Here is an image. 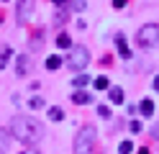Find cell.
Listing matches in <instances>:
<instances>
[{
  "label": "cell",
  "instance_id": "1",
  "mask_svg": "<svg viewBox=\"0 0 159 154\" xmlns=\"http://www.w3.org/2000/svg\"><path fill=\"white\" fill-rule=\"evenodd\" d=\"M11 133H13V139H18L21 144H36V141H41L44 136V123L34 118V116H26V113H21V116H13L11 121Z\"/></svg>",
  "mask_w": 159,
  "mask_h": 154
},
{
  "label": "cell",
  "instance_id": "2",
  "mask_svg": "<svg viewBox=\"0 0 159 154\" xmlns=\"http://www.w3.org/2000/svg\"><path fill=\"white\" fill-rule=\"evenodd\" d=\"M95 152V128L82 126L75 136V154H93Z\"/></svg>",
  "mask_w": 159,
  "mask_h": 154
},
{
  "label": "cell",
  "instance_id": "3",
  "mask_svg": "<svg viewBox=\"0 0 159 154\" xmlns=\"http://www.w3.org/2000/svg\"><path fill=\"white\" fill-rule=\"evenodd\" d=\"M157 41H159V26L157 23H146V26L139 28V34H136V44L139 46L152 49V46H157Z\"/></svg>",
  "mask_w": 159,
  "mask_h": 154
},
{
  "label": "cell",
  "instance_id": "4",
  "mask_svg": "<svg viewBox=\"0 0 159 154\" xmlns=\"http://www.w3.org/2000/svg\"><path fill=\"white\" fill-rule=\"evenodd\" d=\"M67 64H69V69L82 72L87 64H90V51H87L85 46H72V51H69V57H67Z\"/></svg>",
  "mask_w": 159,
  "mask_h": 154
},
{
  "label": "cell",
  "instance_id": "5",
  "mask_svg": "<svg viewBox=\"0 0 159 154\" xmlns=\"http://www.w3.org/2000/svg\"><path fill=\"white\" fill-rule=\"evenodd\" d=\"M34 3H36V0H18V3H16V21H18V23H26V21L31 18Z\"/></svg>",
  "mask_w": 159,
  "mask_h": 154
},
{
  "label": "cell",
  "instance_id": "6",
  "mask_svg": "<svg viewBox=\"0 0 159 154\" xmlns=\"http://www.w3.org/2000/svg\"><path fill=\"white\" fill-rule=\"evenodd\" d=\"M28 69H31V57H28V54H21V57L16 59V75H18V77H26Z\"/></svg>",
  "mask_w": 159,
  "mask_h": 154
},
{
  "label": "cell",
  "instance_id": "7",
  "mask_svg": "<svg viewBox=\"0 0 159 154\" xmlns=\"http://www.w3.org/2000/svg\"><path fill=\"white\" fill-rule=\"evenodd\" d=\"M116 49H118V54H121L123 59H131V57H134V51L128 49L126 36H123V34H116Z\"/></svg>",
  "mask_w": 159,
  "mask_h": 154
},
{
  "label": "cell",
  "instance_id": "8",
  "mask_svg": "<svg viewBox=\"0 0 159 154\" xmlns=\"http://www.w3.org/2000/svg\"><path fill=\"white\" fill-rule=\"evenodd\" d=\"M69 100H72V103H77V105H87V103H93V95L77 87V90L72 92V95H69Z\"/></svg>",
  "mask_w": 159,
  "mask_h": 154
},
{
  "label": "cell",
  "instance_id": "9",
  "mask_svg": "<svg viewBox=\"0 0 159 154\" xmlns=\"http://www.w3.org/2000/svg\"><path fill=\"white\" fill-rule=\"evenodd\" d=\"M11 141H13L11 128H0V154H5L8 149H11Z\"/></svg>",
  "mask_w": 159,
  "mask_h": 154
},
{
  "label": "cell",
  "instance_id": "10",
  "mask_svg": "<svg viewBox=\"0 0 159 154\" xmlns=\"http://www.w3.org/2000/svg\"><path fill=\"white\" fill-rule=\"evenodd\" d=\"M139 113L149 118V116H152V113H154V103L149 100V98H144V100H141V105H139Z\"/></svg>",
  "mask_w": 159,
  "mask_h": 154
},
{
  "label": "cell",
  "instance_id": "11",
  "mask_svg": "<svg viewBox=\"0 0 159 154\" xmlns=\"http://www.w3.org/2000/svg\"><path fill=\"white\" fill-rule=\"evenodd\" d=\"M59 67H62V57H57V54H52V57L46 59V69H49V72H57Z\"/></svg>",
  "mask_w": 159,
  "mask_h": 154
},
{
  "label": "cell",
  "instance_id": "12",
  "mask_svg": "<svg viewBox=\"0 0 159 154\" xmlns=\"http://www.w3.org/2000/svg\"><path fill=\"white\" fill-rule=\"evenodd\" d=\"M108 98H111V103L118 105V103H123V90L121 87H111V90H108Z\"/></svg>",
  "mask_w": 159,
  "mask_h": 154
},
{
  "label": "cell",
  "instance_id": "13",
  "mask_svg": "<svg viewBox=\"0 0 159 154\" xmlns=\"http://www.w3.org/2000/svg\"><path fill=\"white\" fill-rule=\"evenodd\" d=\"M67 16H69V10H67L64 5H59V10H57V16H54V26H62L64 21H67Z\"/></svg>",
  "mask_w": 159,
  "mask_h": 154
},
{
  "label": "cell",
  "instance_id": "14",
  "mask_svg": "<svg viewBox=\"0 0 159 154\" xmlns=\"http://www.w3.org/2000/svg\"><path fill=\"white\" fill-rule=\"evenodd\" d=\"M57 46L59 49H72V39H69V34H59L57 36Z\"/></svg>",
  "mask_w": 159,
  "mask_h": 154
},
{
  "label": "cell",
  "instance_id": "15",
  "mask_svg": "<svg viewBox=\"0 0 159 154\" xmlns=\"http://www.w3.org/2000/svg\"><path fill=\"white\" fill-rule=\"evenodd\" d=\"M11 57H13V49L11 46H3V51H0V69H5V64H8Z\"/></svg>",
  "mask_w": 159,
  "mask_h": 154
},
{
  "label": "cell",
  "instance_id": "16",
  "mask_svg": "<svg viewBox=\"0 0 159 154\" xmlns=\"http://www.w3.org/2000/svg\"><path fill=\"white\" fill-rule=\"evenodd\" d=\"M46 113H49V118H52V121H62V118H64V110H62V108H57V105H52Z\"/></svg>",
  "mask_w": 159,
  "mask_h": 154
},
{
  "label": "cell",
  "instance_id": "17",
  "mask_svg": "<svg viewBox=\"0 0 159 154\" xmlns=\"http://www.w3.org/2000/svg\"><path fill=\"white\" fill-rule=\"evenodd\" d=\"M87 82H90V77H87V75H82V72H80V75H77V77L72 80V85H75V87H85Z\"/></svg>",
  "mask_w": 159,
  "mask_h": 154
},
{
  "label": "cell",
  "instance_id": "18",
  "mask_svg": "<svg viewBox=\"0 0 159 154\" xmlns=\"http://www.w3.org/2000/svg\"><path fill=\"white\" fill-rule=\"evenodd\" d=\"M95 87H98V90H108V87H111V80L103 77V75H100V77H95Z\"/></svg>",
  "mask_w": 159,
  "mask_h": 154
},
{
  "label": "cell",
  "instance_id": "19",
  "mask_svg": "<svg viewBox=\"0 0 159 154\" xmlns=\"http://www.w3.org/2000/svg\"><path fill=\"white\" fill-rule=\"evenodd\" d=\"M134 152V144L131 141H121L118 144V154H131Z\"/></svg>",
  "mask_w": 159,
  "mask_h": 154
},
{
  "label": "cell",
  "instance_id": "20",
  "mask_svg": "<svg viewBox=\"0 0 159 154\" xmlns=\"http://www.w3.org/2000/svg\"><path fill=\"white\" fill-rule=\"evenodd\" d=\"M28 108H31V110L34 108H44V100L41 98H31V100H28Z\"/></svg>",
  "mask_w": 159,
  "mask_h": 154
},
{
  "label": "cell",
  "instance_id": "21",
  "mask_svg": "<svg viewBox=\"0 0 159 154\" xmlns=\"http://www.w3.org/2000/svg\"><path fill=\"white\" fill-rule=\"evenodd\" d=\"M98 116L100 118H111V108L108 105H98Z\"/></svg>",
  "mask_w": 159,
  "mask_h": 154
},
{
  "label": "cell",
  "instance_id": "22",
  "mask_svg": "<svg viewBox=\"0 0 159 154\" xmlns=\"http://www.w3.org/2000/svg\"><path fill=\"white\" fill-rule=\"evenodd\" d=\"M72 8L77 10V13H82L85 10V0H72Z\"/></svg>",
  "mask_w": 159,
  "mask_h": 154
},
{
  "label": "cell",
  "instance_id": "23",
  "mask_svg": "<svg viewBox=\"0 0 159 154\" xmlns=\"http://www.w3.org/2000/svg\"><path fill=\"white\" fill-rule=\"evenodd\" d=\"M131 133H141V121H131Z\"/></svg>",
  "mask_w": 159,
  "mask_h": 154
},
{
  "label": "cell",
  "instance_id": "24",
  "mask_svg": "<svg viewBox=\"0 0 159 154\" xmlns=\"http://www.w3.org/2000/svg\"><path fill=\"white\" fill-rule=\"evenodd\" d=\"M152 139L159 141V123H154V126H152Z\"/></svg>",
  "mask_w": 159,
  "mask_h": 154
},
{
  "label": "cell",
  "instance_id": "25",
  "mask_svg": "<svg viewBox=\"0 0 159 154\" xmlns=\"http://www.w3.org/2000/svg\"><path fill=\"white\" fill-rule=\"evenodd\" d=\"M123 5H126V0H113V8H116V10H118V8H123Z\"/></svg>",
  "mask_w": 159,
  "mask_h": 154
},
{
  "label": "cell",
  "instance_id": "26",
  "mask_svg": "<svg viewBox=\"0 0 159 154\" xmlns=\"http://www.w3.org/2000/svg\"><path fill=\"white\" fill-rule=\"evenodd\" d=\"M154 90H157V95H159V75L154 77Z\"/></svg>",
  "mask_w": 159,
  "mask_h": 154
},
{
  "label": "cell",
  "instance_id": "27",
  "mask_svg": "<svg viewBox=\"0 0 159 154\" xmlns=\"http://www.w3.org/2000/svg\"><path fill=\"white\" fill-rule=\"evenodd\" d=\"M21 154H39L36 149H26V152H21Z\"/></svg>",
  "mask_w": 159,
  "mask_h": 154
},
{
  "label": "cell",
  "instance_id": "28",
  "mask_svg": "<svg viewBox=\"0 0 159 154\" xmlns=\"http://www.w3.org/2000/svg\"><path fill=\"white\" fill-rule=\"evenodd\" d=\"M52 3H54V5H64L67 0H52Z\"/></svg>",
  "mask_w": 159,
  "mask_h": 154
},
{
  "label": "cell",
  "instance_id": "29",
  "mask_svg": "<svg viewBox=\"0 0 159 154\" xmlns=\"http://www.w3.org/2000/svg\"><path fill=\"white\" fill-rule=\"evenodd\" d=\"M139 154H152V152H149V149L144 147V149H139Z\"/></svg>",
  "mask_w": 159,
  "mask_h": 154
},
{
  "label": "cell",
  "instance_id": "30",
  "mask_svg": "<svg viewBox=\"0 0 159 154\" xmlns=\"http://www.w3.org/2000/svg\"><path fill=\"white\" fill-rule=\"evenodd\" d=\"M0 21H3V13H0Z\"/></svg>",
  "mask_w": 159,
  "mask_h": 154
}]
</instances>
